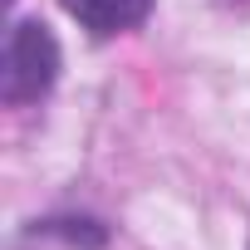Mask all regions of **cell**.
<instances>
[{
    "mask_svg": "<svg viewBox=\"0 0 250 250\" xmlns=\"http://www.w3.org/2000/svg\"><path fill=\"white\" fill-rule=\"evenodd\" d=\"M59 83V40L44 20H15L0 54V98L10 108H30L49 98Z\"/></svg>",
    "mask_w": 250,
    "mask_h": 250,
    "instance_id": "obj_1",
    "label": "cell"
},
{
    "mask_svg": "<svg viewBox=\"0 0 250 250\" xmlns=\"http://www.w3.org/2000/svg\"><path fill=\"white\" fill-rule=\"evenodd\" d=\"M69 10V20H79L93 40H113V35H128L138 30L157 0H59Z\"/></svg>",
    "mask_w": 250,
    "mask_h": 250,
    "instance_id": "obj_2",
    "label": "cell"
}]
</instances>
